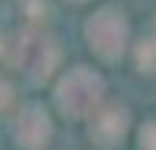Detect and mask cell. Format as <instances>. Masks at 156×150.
<instances>
[{
  "mask_svg": "<svg viewBox=\"0 0 156 150\" xmlns=\"http://www.w3.org/2000/svg\"><path fill=\"white\" fill-rule=\"evenodd\" d=\"M101 88H104V85H101L98 75L78 69V72H72V75L58 85V104H62L65 114H85V111H91L98 104Z\"/></svg>",
  "mask_w": 156,
  "mask_h": 150,
  "instance_id": "1",
  "label": "cell"
},
{
  "mask_svg": "<svg viewBox=\"0 0 156 150\" xmlns=\"http://www.w3.org/2000/svg\"><path fill=\"white\" fill-rule=\"evenodd\" d=\"M13 62L26 72L29 79H46L52 62H55V49L46 36L39 33H23L13 46Z\"/></svg>",
  "mask_w": 156,
  "mask_h": 150,
  "instance_id": "2",
  "label": "cell"
},
{
  "mask_svg": "<svg viewBox=\"0 0 156 150\" xmlns=\"http://www.w3.org/2000/svg\"><path fill=\"white\" fill-rule=\"evenodd\" d=\"M88 39H91V46H94L104 59L120 56L124 39H127V23H124V16H120L117 10H101L94 20L88 23Z\"/></svg>",
  "mask_w": 156,
  "mask_h": 150,
  "instance_id": "3",
  "label": "cell"
},
{
  "mask_svg": "<svg viewBox=\"0 0 156 150\" xmlns=\"http://www.w3.org/2000/svg\"><path fill=\"white\" fill-rule=\"evenodd\" d=\"M16 137H20V144L26 150H39L42 144H46V137H49V118H46V111L42 108H26L23 114H20V121H16Z\"/></svg>",
  "mask_w": 156,
  "mask_h": 150,
  "instance_id": "4",
  "label": "cell"
},
{
  "mask_svg": "<svg viewBox=\"0 0 156 150\" xmlns=\"http://www.w3.org/2000/svg\"><path fill=\"white\" fill-rule=\"evenodd\" d=\"M127 130V111H104L101 118L91 121V140L101 144L104 150H111Z\"/></svg>",
  "mask_w": 156,
  "mask_h": 150,
  "instance_id": "5",
  "label": "cell"
},
{
  "mask_svg": "<svg viewBox=\"0 0 156 150\" xmlns=\"http://www.w3.org/2000/svg\"><path fill=\"white\" fill-rule=\"evenodd\" d=\"M140 144H143V150H156V124H146L140 130Z\"/></svg>",
  "mask_w": 156,
  "mask_h": 150,
  "instance_id": "6",
  "label": "cell"
},
{
  "mask_svg": "<svg viewBox=\"0 0 156 150\" xmlns=\"http://www.w3.org/2000/svg\"><path fill=\"white\" fill-rule=\"evenodd\" d=\"M153 46H156V42H153Z\"/></svg>",
  "mask_w": 156,
  "mask_h": 150,
  "instance_id": "7",
  "label": "cell"
}]
</instances>
